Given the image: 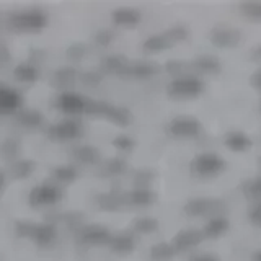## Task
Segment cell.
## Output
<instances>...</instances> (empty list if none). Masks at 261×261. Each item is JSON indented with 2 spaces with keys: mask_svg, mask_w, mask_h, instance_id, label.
Returning a JSON list of instances; mask_svg holds the SVG:
<instances>
[{
  "mask_svg": "<svg viewBox=\"0 0 261 261\" xmlns=\"http://www.w3.org/2000/svg\"><path fill=\"white\" fill-rule=\"evenodd\" d=\"M202 90V82L196 77H176L170 82L168 95L173 98H193L199 95Z\"/></svg>",
  "mask_w": 261,
  "mask_h": 261,
  "instance_id": "cell-9",
  "label": "cell"
},
{
  "mask_svg": "<svg viewBox=\"0 0 261 261\" xmlns=\"http://www.w3.org/2000/svg\"><path fill=\"white\" fill-rule=\"evenodd\" d=\"M10 61V53H8V49L4 47V46H0V62H8Z\"/></svg>",
  "mask_w": 261,
  "mask_h": 261,
  "instance_id": "cell-39",
  "label": "cell"
},
{
  "mask_svg": "<svg viewBox=\"0 0 261 261\" xmlns=\"http://www.w3.org/2000/svg\"><path fill=\"white\" fill-rule=\"evenodd\" d=\"M175 255V248L168 243H157L150 250V258L155 261H168Z\"/></svg>",
  "mask_w": 261,
  "mask_h": 261,
  "instance_id": "cell-29",
  "label": "cell"
},
{
  "mask_svg": "<svg viewBox=\"0 0 261 261\" xmlns=\"http://www.w3.org/2000/svg\"><path fill=\"white\" fill-rule=\"evenodd\" d=\"M7 24L16 33H39L49 24V15L39 8H24L8 15Z\"/></svg>",
  "mask_w": 261,
  "mask_h": 261,
  "instance_id": "cell-2",
  "label": "cell"
},
{
  "mask_svg": "<svg viewBox=\"0 0 261 261\" xmlns=\"http://www.w3.org/2000/svg\"><path fill=\"white\" fill-rule=\"evenodd\" d=\"M127 65V61L122 56H110L105 57L101 62V67L108 72H114V73H121L124 70V67Z\"/></svg>",
  "mask_w": 261,
  "mask_h": 261,
  "instance_id": "cell-30",
  "label": "cell"
},
{
  "mask_svg": "<svg viewBox=\"0 0 261 261\" xmlns=\"http://www.w3.org/2000/svg\"><path fill=\"white\" fill-rule=\"evenodd\" d=\"M247 194H250V198L261 199V178L253 179L247 186Z\"/></svg>",
  "mask_w": 261,
  "mask_h": 261,
  "instance_id": "cell-34",
  "label": "cell"
},
{
  "mask_svg": "<svg viewBox=\"0 0 261 261\" xmlns=\"http://www.w3.org/2000/svg\"><path fill=\"white\" fill-rule=\"evenodd\" d=\"M36 168V163L30 159H18L8 163V175L12 179H27L33 175Z\"/></svg>",
  "mask_w": 261,
  "mask_h": 261,
  "instance_id": "cell-19",
  "label": "cell"
},
{
  "mask_svg": "<svg viewBox=\"0 0 261 261\" xmlns=\"http://www.w3.org/2000/svg\"><path fill=\"white\" fill-rule=\"evenodd\" d=\"M225 230H227V220L217 217V219L209 220V224L206 225V230H204V232H206L209 237H216V235H220V233L225 232Z\"/></svg>",
  "mask_w": 261,
  "mask_h": 261,
  "instance_id": "cell-32",
  "label": "cell"
},
{
  "mask_svg": "<svg viewBox=\"0 0 261 261\" xmlns=\"http://www.w3.org/2000/svg\"><path fill=\"white\" fill-rule=\"evenodd\" d=\"M67 56L70 57L72 61H79V59H82V57L85 56V46H84V44H80V43L72 44V46L67 49Z\"/></svg>",
  "mask_w": 261,
  "mask_h": 261,
  "instance_id": "cell-35",
  "label": "cell"
},
{
  "mask_svg": "<svg viewBox=\"0 0 261 261\" xmlns=\"http://www.w3.org/2000/svg\"><path fill=\"white\" fill-rule=\"evenodd\" d=\"M85 114H90V116H100L111 121L113 124L124 127L127 126L130 121H133V116L127 108L124 106H118L113 103H106L101 100H88L87 103V110Z\"/></svg>",
  "mask_w": 261,
  "mask_h": 261,
  "instance_id": "cell-3",
  "label": "cell"
},
{
  "mask_svg": "<svg viewBox=\"0 0 261 261\" xmlns=\"http://www.w3.org/2000/svg\"><path fill=\"white\" fill-rule=\"evenodd\" d=\"M239 38H240L239 31H235L232 28H216L212 41L220 46H232L239 41Z\"/></svg>",
  "mask_w": 261,
  "mask_h": 261,
  "instance_id": "cell-26",
  "label": "cell"
},
{
  "mask_svg": "<svg viewBox=\"0 0 261 261\" xmlns=\"http://www.w3.org/2000/svg\"><path fill=\"white\" fill-rule=\"evenodd\" d=\"M64 199V190L53 181L36 185L28 194V204L31 207H51Z\"/></svg>",
  "mask_w": 261,
  "mask_h": 261,
  "instance_id": "cell-4",
  "label": "cell"
},
{
  "mask_svg": "<svg viewBox=\"0 0 261 261\" xmlns=\"http://www.w3.org/2000/svg\"><path fill=\"white\" fill-rule=\"evenodd\" d=\"M159 70V67L155 64L150 62H127L121 73L122 75H129V77H137V79H147L155 75Z\"/></svg>",
  "mask_w": 261,
  "mask_h": 261,
  "instance_id": "cell-20",
  "label": "cell"
},
{
  "mask_svg": "<svg viewBox=\"0 0 261 261\" xmlns=\"http://www.w3.org/2000/svg\"><path fill=\"white\" fill-rule=\"evenodd\" d=\"M111 232L103 225L98 224H84L77 230V242L87 247H108V242L111 239Z\"/></svg>",
  "mask_w": 261,
  "mask_h": 261,
  "instance_id": "cell-7",
  "label": "cell"
},
{
  "mask_svg": "<svg viewBox=\"0 0 261 261\" xmlns=\"http://www.w3.org/2000/svg\"><path fill=\"white\" fill-rule=\"evenodd\" d=\"M79 79L84 82L85 85H90V87H93V85H98L101 82V77L98 75V73L95 72H85V73H80Z\"/></svg>",
  "mask_w": 261,
  "mask_h": 261,
  "instance_id": "cell-36",
  "label": "cell"
},
{
  "mask_svg": "<svg viewBox=\"0 0 261 261\" xmlns=\"http://www.w3.org/2000/svg\"><path fill=\"white\" fill-rule=\"evenodd\" d=\"M15 233L20 239L30 240L38 248H49L57 240V228L53 222H35V220H16Z\"/></svg>",
  "mask_w": 261,
  "mask_h": 261,
  "instance_id": "cell-1",
  "label": "cell"
},
{
  "mask_svg": "<svg viewBox=\"0 0 261 261\" xmlns=\"http://www.w3.org/2000/svg\"><path fill=\"white\" fill-rule=\"evenodd\" d=\"M73 159L77 162L84 163V165H96V163L101 162V153L96 147L90 145V144H79L73 147L72 150Z\"/></svg>",
  "mask_w": 261,
  "mask_h": 261,
  "instance_id": "cell-16",
  "label": "cell"
},
{
  "mask_svg": "<svg viewBox=\"0 0 261 261\" xmlns=\"http://www.w3.org/2000/svg\"><path fill=\"white\" fill-rule=\"evenodd\" d=\"M185 36V30L181 28H171L167 33H162V35H155L145 39L144 49L149 53H159L163 49L170 47L171 44H175L176 41H179Z\"/></svg>",
  "mask_w": 261,
  "mask_h": 261,
  "instance_id": "cell-11",
  "label": "cell"
},
{
  "mask_svg": "<svg viewBox=\"0 0 261 261\" xmlns=\"http://www.w3.org/2000/svg\"><path fill=\"white\" fill-rule=\"evenodd\" d=\"M0 155L5 157L8 162H15L21 159V144L20 141H16V139H12L8 137L5 141L0 142Z\"/></svg>",
  "mask_w": 261,
  "mask_h": 261,
  "instance_id": "cell-25",
  "label": "cell"
},
{
  "mask_svg": "<svg viewBox=\"0 0 261 261\" xmlns=\"http://www.w3.org/2000/svg\"><path fill=\"white\" fill-rule=\"evenodd\" d=\"M87 103H88V98L72 92V90L70 92H61L54 101L56 108L61 113H64L67 118H77L80 114H85Z\"/></svg>",
  "mask_w": 261,
  "mask_h": 261,
  "instance_id": "cell-6",
  "label": "cell"
},
{
  "mask_svg": "<svg viewBox=\"0 0 261 261\" xmlns=\"http://www.w3.org/2000/svg\"><path fill=\"white\" fill-rule=\"evenodd\" d=\"M204 239V235H201V232H196V230H183L179 232L173 243H171V247L175 248V251L178 250H186V248H191V247H196L201 240Z\"/></svg>",
  "mask_w": 261,
  "mask_h": 261,
  "instance_id": "cell-22",
  "label": "cell"
},
{
  "mask_svg": "<svg viewBox=\"0 0 261 261\" xmlns=\"http://www.w3.org/2000/svg\"><path fill=\"white\" fill-rule=\"evenodd\" d=\"M159 228L157 220L152 219V217H141V219H136L134 224H133V230L136 233H152Z\"/></svg>",
  "mask_w": 261,
  "mask_h": 261,
  "instance_id": "cell-31",
  "label": "cell"
},
{
  "mask_svg": "<svg viewBox=\"0 0 261 261\" xmlns=\"http://www.w3.org/2000/svg\"><path fill=\"white\" fill-rule=\"evenodd\" d=\"M79 79V73L73 67H64L54 72L53 75V85L57 87L61 92H70L73 82Z\"/></svg>",
  "mask_w": 261,
  "mask_h": 261,
  "instance_id": "cell-21",
  "label": "cell"
},
{
  "mask_svg": "<svg viewBox=\"0 0 261 261\" xmlns=\"http://www.w3.org/2000/svg\"><path fill=\"white\" fill-rule=\"evenodd\" d=\"M142 20V15L137 8L133 7H119L111 13V21L113 24L121 28H134L137 27Z\"/></svg>",
  "mask_w": 261,
  "mask_h": 261,
  "instance_id": "cell-13",
  "label": "cell"
},
{
  "mask_svg": "<svg viewBox=\"0 0 261 261\" xmlns=\"http://www.w3.org/2000/svg\"><path fill=\"white\" fill-rule=\"evenodd\" d=\"M256 261H261V253H258V256H256Z\"/></svg>",
  "mask_w": 261,
  "mask_h": 261,
  "instance_id": "cell-43",
  "label": "cell"
},
{
  "mask_svg": "<svg viewBox=\"0 0 261 261\" xmlns=\"http://www.w3.org/2000/svg\"><path fill=\"white\" fill-rule=\"evenodd\" d=\"M126 194H121L116 191L103 193L98 196V206L103 211H118L122 204H126Z\"/></svg>",
  "mask_w": 261,
  "mask_h": 261,
  "instance_id": "cell-23",
  "label": "cell"
},
{
  "mask_svg": "<svg viewBox=\"0 0 261 261\" xmlns=\"http://www.w3.org/2000/svg\"><path fill=\"white\" fill-rule=\"evenodd\" d=\"M5 179H7V176H5V173L2 170H0V190H2V188L5 186Z\"/></svg>",
  "mask_w": 261,
  "mask_h": 261,
  "instance_id": "cell-41",
  "label": "cell"
},
{
  "mask_svg": "<svg viewBox=\"0 0 261 261\" xmlns=\"http://www.w3.org/2000/svg\"><path fill=\"white\" fill-rule=\"evenodd\" d=\"M23 105L24 98L18 90L8 85H0V116L16 114L23 110Z\"/></svg>",
  "mask_w": 261,
  "mask_h": 261,
  "instance_id": "cell-10",
  "label": "cell"
},
{
  "mask_svg": "<svg viewBox=\"0 0 261 261\" xmlns=\"http://www.w3.org/2000/svg\"><path fill=\"white\" fill-rule=\"evenodd\" d=\"M113 145H114V149H118L119 152H129V150H133V149H134L136 142H134L129 136L121 134V136H118V137H114V139H113Z\"/></svg>",
  "mask_w": 261,
  "mask_h": 261,
  "instance_id": "cell-33",
  "label": "cell"
},
{
  "mask_svg": "<svg viewBox=\"0 0 261 261\" xmlns=\"http://www.w3.org/2000/svg\"><path fill=\"white\" fill-rule=\"evenodd\" d=\"M77 178H79V170L73 165H69V163L53 167L51 171H49V181L56 183L57 186H61V188L75 183Z\"/></svg>",
  "mask_w": 261,
  "mask_h": 261,
  "instance_id": "cell-14",
  "label": "cell"
},
{
  "mask_svg": "<svg viewBox=\"0 0 261 261\" xmlns=\"http://www.w3.org/2000/svg\"><path fill=\"white\" fill-rule=\"evenodd\" d=\"M225 144L228 149H232V150H247L251 142L247 134L240 133V130H235V133H230L227 136Z\"/></svg>",
  "mask_w": 261,
  "mask_h": 261,
  "instance_id": "cell-28",
  "label": "cell"
},
{
  "mask_svg": "<svg viewBox=\"0 0 261 261\" xmlns=\"http://www.w3.org/2000/svg\"><path fill=\"white\" fill-rule=\"evenodd\" d=\"M127 165L126 162L119 159V157H114L110 160H105L103 165H101V175L103 176H118L122 175L126 171Z\"/></svg>",
  "mask_w": 261,
  "mask_h": 261,
  "instance_id": "cell-27",
  "label": "cell"
},
{
  "mask_svg": "<svg viewBox=\"0 0 261 261\" xmlns=\"http://www.w3.org/2000/svg\"><path fill=\"white\" fill-rule=\"evenodd\" d=\"M191 261H219V259L214 256H209V255H199V256L193 258Z\"/></svg>",
  "mask_w": 261,
  "mask_h": 261,
  "instance_id": "cell-40",
  "label": "cell"
},
{
  "mask_svg": "<svg viewBox=\"0 0 261 261\" xmlns=\"http://www.w3.org/2000/svg\"><path fill=\"white\" fill-rule=\"evenodd\" d=\"M47 137L54 142H73L84 136V126L77 118H64L47 127Z\"/></svg>",
  "mask_w": 261,
  "mask_h": 261,
  "instance_id": "cell-5",
  "label": "cell"
},
{
  "mask_svg": "<svg viewBox=\"0 0 261 261\" xmlns=\"http://www.w3.org/2000/svg\"><path fill=\"white\" fill-rule=\"evenodd\" d=\"M256 82H258V85L261 87V73H259V75H258V79H256Z\"/></svg>",
  "mask_w": 261,
  "mask_h": 261,
  "instance_id": "cell-42",
  "label": "cell"
},
{
  "mask_svg": "<svg viewBox=\"0 0 261 261\" xmlns=\"http://www.w3.org/2000/svg\"><path fill=\"white\" fill-rule=\"evenodd\" d=\"M168 129L176 137H194L201 133V124L190 116H179L170 122Z\"/></svg>",
  "mask_w": 261,
  "mask_h": 261,
  "instance_id": "cell-12",
  "label": "cell"
},
{
  "mask_svg": "<svg viewBox=\"0 0 261 261\" xmlns=\"http://www.w3.org/2000/svg\"><path fill=\"white\" fill-rule=\"evenodd\" d=\"M250 219L255 224H261V202H258L256 206L250 211Z\"/></svg>",
  "mask_w": 261,
  "mask_h": 261,
  "instance_id": "cell-38",
  "label": "cell"
},
{
  "mask_svg": "<svg viewBox=\"0 0 261 261\" xmlns=\"http://www.w3.org/2000/svg\"><path fill=\"white\" fill-rule=\"evenodd\" d=\"M15 118L20 126L27 129H39L44 124V114L35 108H30V110L23 108L21 111L15 114Z\"/></svg>",
  "mask_w": 261,
  "mask_h": 261,
  "instance_id": "cell-18",
  "label": "cell"
},
{
  "mask_svg": "<svg viewBox=\"0 0 261 261\" xmlns=\"http://www.w3.org/2000/svg\"><path fill=\"white\" fill-rule=\"evenodd\" d=\"M108 248L116 253V255H129L130 251H134L136 248V240H134V235L133 233H113L111 239L108 242Z\"/></svg>",
  "mask_w": 261,
  "mask_h": 261,
  "instance_id": "cell-15",
  "label": "cell"
},
{
  "mask_svg": "<svg viewBox=\"0 0 261 261\" xmlns=\"http://www.w3.org/2000/svg\"><path fill=\"white\" fill-rule=\"evenodd\" d=\"M95 41L100 46H108L111 41H113V33L108 31V30H101V31H98L96 35H95Z\"/></svg>",
  "mask_w": 261,
  "mask_h": 261,
  "instance_id": "cell-37",
  "label": "cell"
},
{
  "mask_svg": "<svg viewBox=\"0 0 261 261\" xmlns=\"http://www.w3.org/2000/svg\"><path fill=\"white\" fill-rule=\"evenodd\" d=\"M126 201L127 204H133V206H150L155 201V194L149 188H136V190L126 194Z\"/></svg>",
  "mask_w": 261,
  "mask_h": 261,
  "instance_id": "cell-24",
  "label": "cell"
},
{
  "mask_svg": "<svg viewBox=\"0 0 261 261\" xmlns=\"http://www.w3.org/2000/svg\"><path fill=\"white\" fill-rule=\"evenodd\" d=\"M190 167L199 176H214L225 168V162L216 153H201L196 155Z\"/></svg>",
  "mask_w": 261,
  "mask_h": 261,
  "instance_id": "cell-8",
  "label": "cell"
},
{
  "mask_svg": "<svg viewBox=\"0 0 261 261\" xmlns=\"http://www.w3.org/2000/svg\"><path fill=\"white\" fill-rule=\"evenodd\" d=\"M13 77L21 84H35L39 79V67L31 61H23L15 65Z\"/></svg>",
  "mask_w": 261,
  "mask_h": 261,
  "instance_id": "cell-17",
  "label": "cell"
}]
</instances>
